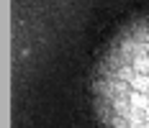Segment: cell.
<instances>
[{"mask_svg": "<svg viewBox=\"0 0 149 128\" xmlns=\"http://www.w3.org/2000/svg\"><path fill=\"white\" fill-rule=\"evenodd\" d=\"M98 90L111 92L105 102L113 115L103 118L108 128H149V41H129L118 51V67H103Z\"/></svg>", "mask_w": 149, "mask_h": 128, "instance_id": "cell-1", "label": "cell"}]
</instances>
